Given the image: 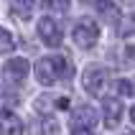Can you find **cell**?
Here are the masks:
<instances>
[{
    "mask_svg": "<svg viewBox=\"0 0 135 135\" xmlns=\"http://www.w3.org/2000/svg\"><path fill=\"white\" fill-rule=\"evenodd\" d=\"M71 76V64H69L64 56H44V59H38L36 64V79L46 87H51V84L61 82V79H69Z\"/></svg>",
    "mask_w": 135,
    "mask_h": 135,
    "instance_id": "6da1fadb",
    "label": "cell"
},
{
    "mask_svg": "<svg viewBox=\"0 0 135 135\" xmlns=\"http://www.w3.org/2000/svg\"><path fill=\"white\" fill-rule=\"evenodd\" d=\"M107 82H110L107 69L99 66V64H89V66L84 69V74H82V84L92 97H102L105 89H107Z\"/></svg>",
    "mask_w": 135,
    "mask_h": 135,
    "instance_id": "7a4b0ae2",
    "label": "cell"
},
{
    "mask_svg": "<svg viewBox=\"0 0 135 135\" xmlns=\"http://www.w3.org/2000/svg\"><path fill=\"white\" fill-rule=\"evenodd\" d=\"M71 38L79 49H92L99 38V26L92 18H79L74 23V31H71Z\"/></svg>",
    "mask_w": 135,
    "mask_h": 135,
    "instance_id": "3957f363",
    "label": "cell"
},
{
    "mask_svg": "<svg viewBox=\"0 0 135 135\" xmlns=\"http://www.w3.org/2000/svg\"><path fill=\"white\" fill-rule=\"evenodd\" d=\"M28 71H31L28 59H23V56H13V59L5 61V66H3V79H5L8 84H21V82H26Z\"/></svg>",
    "mask_w": 135,
    "mask_h": 135,
    "instance_id": "277c9868",
    "label": "cell"
},
{
    "mask_svg": "<svg viewBox=\"0 0 135 135\" xmlns=\"http://www.w3.org/2000/svg\"><path fill=\"white\" fill-rule=\"evenodd\" d=\"M38 36H41V41H44L46 46L56 49V46H61L64 33H61V26L54 21L51 15H44V18L38 21Z\"/></svg>",
    "mask_w": 135,
    "mask_h": 135,
    "instance_id": "5b68a950",
    "label": "cell"
},
{
    "mask_svg": "<svg viewBox=\"0 0 135 135\" xmlns=\"http://www.w3.org/2000/svg\"><path fill=\"white\" fill-rule=\"evenodd\" d=\"M102 110H105V128L115 130L117 122H120V117H122V99L120 97H105Z\"/></svg>",
    "mask_w": 135,
    "mask_h": 135,
    "instance_id": "8992f818",
    "label": "cell"
},
{
    "mask_svg": "<svg viewBox=\"0 0 135 135\" xmlns=\"http://www.w3.org/2000/svg\"><path fill=\"white\" fill-rule=\"evenodd\" d=\"M71 128H87V130H94L97 125V112H94V107L89 105H82L76 107L74 112H71V120H69Z\"/></svg>",
    "mask_w": 135,
    "mask_h": 135,
    "instance_id": "52a82bcc",
    "label": "cell"
},
{
    "mask_svg": "<svg viewBox=\"0 0 135 135\" xmlns=\"http://www.w3.org/2000/svg\"><path fill=\"white\" fill-rule=\"evenodd\" d=\"M0 135H23V120L13 110H0Z\"/></svg>",
    "mask_w": 135,
    "mask_h": 135,
    "instance_id": "ba28073f",
    "label": "cell"
},
{
    "mask_svg": "<svg viewBox=\"0 0 135 135\" xmlns=\"http://www.w3.org/2000/svg\"><path fill=\"white\" fill-rule=\"evenodd\" d=\"M94 8H97V13H99V18H102V21H107L110 23V26H117V23H120V8L115 5L112 0H97V3H94Z\"/></svg>",
    "mask_w": 135,
    "mask_h": 135,
    "instance_id": "9c48e42d",
    "label": "cell"
},
{
    "mask_svg": "<svg viewBox=\"0 0 135 135\" xmlns=\"http://www.w3.org/2000/svg\"><path fill=\"white\" fill-rule=\"evenodd\" d=\"M10 8H13V13L18 18H31L33 10H36V0H13Z\"/></svg>",
    "mask_w": 135,
    "mask_h": 135,
    "instance_id": "30bf717a",
    "label": "cell"
},
{
    "mask_svg": "<svg viewBox=\"0 0 135 135\" xmlns=\"http://www.w3.org/2000/svg\"><path fill=\"white\" fill-rule=\"evenodd\" d=\"M117 33L120 36H133L135 33V10H130L128 15H122L117 23Z\"/></svg>",
    "mask_w": 135,
    "mask_h": 135,
    "instance_id": "8fae6325",
    "label": "cell"
},
{
    "mask_svg": "<svg viewBox=\"0 0 135 135\" xmlns=\"http://www.w3.org/2000/svg\"><path fill=\"white\" fill-rule=\"evenodd\" d=\"M15 49V38H13V33L8 28H3L0 26V54H10Z\"/></svg>",
    "mask_w": 135,
    "mask_h": 135,
    "instance_id": "7c38bea8",
    "label": "cell"
},
{
    "mask_svg": "<svg viewBox=\"0 0 135 135\" xmlns=\"http://www.w3.org/2000/svg\"><path fill=\"white\" fill-rule=\"evenodd\" d=\"M44 10L49 13H66L69 10V0H41Z\"/></svg>",
    "mask_w": 135,
    "mask_h": 135,
    "instance_id": "4fadbf2b",
    "label": "cell"
},
{
    "mask_svg": "<svg viewBox=\"0 0 135 135\" xmlns=\"http://www.w3.org/2000/svg\"><path fill=\"white\" fill-rule=\"evenodd\" d=\"M115 92L120 94V97H133L135 94V87L130 79H115Z\"/></svg>",
    "mask_w": 135,
    "mask_h": 135,
    "instance_id": "5bb4252c",
    "label": "cell"
},
{
    "mask_svg": "<svg viewBox=\"0 0 135 135\" xmlns=\"http://www.w3.org/2000/svg\"><path fill=\"white\" fill-rule=\"evenodd\" d=\"M41 130H44V135H59L61 125L54 120V117H44V120H41Z\"/></svg>",
    "mask_w": 135,
    "mask_h": 135,
    "instance_id": "9a60e30c",
    "label": "cell"
},
{
    "mask_svg": "<svg viewBox=\"0 0 135 135\" xmlns=\"http://www.w3.org/2000/svg\"><path fill=\"white\" fill-rule=\"evenodd\" d=\"M3 102H18V97L10 94V92H5L3 87H0V105H3Z\"/></svg>",
    "mask_w": 135,
    "mask_h": 135,
    "instance_id": "2e32d148",
    "label": "cell"
},
{
    "mask_svg": "<svg viewBox=\"0 0 135 135\" xmlns=\"http://www.w3.org/2000/svg\"><path fill=\"white\" fill-rule=\"evenodd\" d=\"M71 135H94V133L87 128H71Z\"/></svg>",
    "mask_w": 135,
    "mask_h": 135,
    "instance_id": "e0dca14e",
    "label": "cell"
},
{
    "mask_svg": "<svg viewBox=\"0 0 135 135\" xmlns=\"http://www.w3.org/2000/svg\"><path fill=\"white\" fill-rule=\"evenodd\" d=\"M125 59H130V61L135 59V46H128V49H125Z\"/></svg>",
    "mask_w": 135,
    "mask_h": 135,
    "instance_id": "ac0fdd59",
    "label": "cell"
},
{
    "mask_svg": "<svg viewBox=\"0 0 135 135\" xmlns=\"http://www.w3.org/2000/svg\"><path fill=\"white\" fill-rule=\"evenodd\" d=\"M130 120H133V125H135V105L130 107Z\"/></svg>",
    "mask_w": 135,
    "mask_h": 135,
    "instance_id": "d6986e66",
    "label": "cell"
},
{
    "mask_svg": "<svg viewBox=\"0 0 135 135\" xmlns=\"http://www.w3.org/2000/svg\"><path fill=\"white\" fill-rule=\"evenodd\" d=\"M125 3H130V5H133V8H135V0H125Z\"/></svg>",
    "mask_w": 135,
    "mask_h": 135,
    "instance_id": "ffe728a7",
    "label": "cell"
},
{
    "mask_svg": "<svg viewBox=\"0 0 135 135\" xmlns=\"http://www.w3.org/2000/svg\"><path fill=\"white\" fill-rule=\"evenodd\" d=\"M82 3H97V0H82Z\"/></svg>",
    "mask_w": 135,
    "mask_h": 135,
    "instance_id": "44dd1931",
    "label": "cell"
},
{
    "mask_svg": "<svg viewBox=\"0 0 135 135\" xmlns=\"http://www.w3.org/2000/svg\"><path fill=\"white\" fill-rule=\"evenodd\" d=\"M133 87H135V84H133Z\"/></svg>",
    "mask_w": 135,
    "mask_h": 135,
    "instance_id": "7402d4cb",
    "label": "cell"
}]
</instances>
